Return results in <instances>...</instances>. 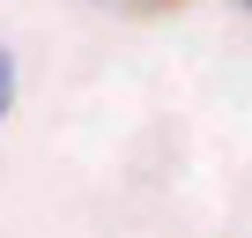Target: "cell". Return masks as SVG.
Returning <instances> with one entry per match:
<instances>
[{
    "label": "cell",
    "instance_id": "6da1fadb",
    "mask_svg": "<svg viewBox=\"0 0 252 238\" xmlns=\"http://www.w3.org/2000/svg\"><path fill=\"white\" fill-rule=\"evenodd\" d=\"M96 8H111V15H163L171 0H96Z\"/></svg>",
    "mask_w": 252,
    "mask_h": 238
},
{
    "label": "cell",
    "instance_id": "7a4b0ae2",
    "mask_svg": "<svg viewBox=\"0 0 252 238\" xmlns=\"http://www.w3.org/2000/svg\"><path fill=\"white\" fill-rule=\"evenodd\" d=\"M8 104H15V60H8V45H0V119H8Z\"/></svg>",
    "mask_w": 252,
    "mask_h": 238
}]
</instances>
